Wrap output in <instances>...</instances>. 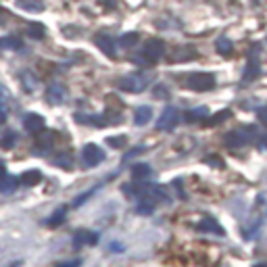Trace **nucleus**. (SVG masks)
<instances>
[{"instance_id": "f257e3e1", "label": "nucleus", "mask_w": 267, "mask_h": 267, "mask_svg": "<svg viewBox=\"0 0 267 267\" xmlns=\"http://www.w3.org/2000/svg\"><path fill=\"white\" fill-rule=\"evenodd\" d=\"M165 50H167V46H165V42L161 38H150L144 44V48H142V52L136 57V61L144 63V65H152V63L161 61L165 57Z\"/></svg>"}, {"instance_id": "f03ea898", "label": "nucleus", "mask_w": 267, "mask_h": 267, "mask_svg": "<svg viewBox=\"0 0 267 267\" xmlns=\"http://www.w3.org/2000/svg\"><path fill=\"white\" fill-rule=\"evenodd\" d=\"M150 84V75L148 73H130V75H123L117 80V88L123 92H130V94H140L144 92Z\"/></svg>"}, {"instance_id": "7ed1b4c3", "label": "nucleus", "mask_w": 267, "mask_h": 267, "mask_svg": "<svg viewBox=\"0 0 267 267\" xmlns=\"http://www.w3.org/2000/svg\"><path fill=\"white\" fill-rule=\"evenodd\" d=\"M257 128L255 126H244V128H238V130H232L225 134V144L230 148H240V146H246L248 142H253L257 138Z\"/></svg>"}, {"instance_id": "20e7f679", "label": "nucleus", "mask_w": 267, "mask_h": 267, "mask_svg": "<svg viewBox=\"0 0 267 267\" xmlns=\"http://www.w3.org/2000/svg\"><path fill=\"white\" fill-rule=\"evenodd\" d=\"M186 86L194 92H209L215 88V75L213 73H205V71H199V73H190L186 78Z\"/></svg>"}, {"instance_id": "39448f33", "label": "nucleus", "mask_w": 267, "mask_h": 267, "mask_svg": "<svg viewBox=\"0 0 267 267\" xmlns=\"http://www.w3.org/2000/svg\"><path fill=\"white\" fill-rule=\"evenodd\" d=\"M180 121H182V115H180V111L175 109V106H165L163 109V113H161V117L157 119V130H161V132H171V130H175L177 126H180Z\"/></svg>"}, {"instance_id": "423d86ee", "label": "nucleus", "mask_w": 267, "mask_h": 267, "mask_svg": "<svg viewBox=\"0 0 267 267\" xmlns=\"http://www.w3.org/2000/svg\"><path fill=\"white\" fill-rule=\"evenodd\" d=\"M104 159V152L100 150V146L96 144H86L82 150V161L86 167H96L100 161Z\"/></svg>"}, {"instance_id": "0eeeda50", "label": "nucleus", "mask_w": 267, "mask_h": 267, "mask_svg": "<svg viewBox=\"0 0 267 267\" xmlns=\"http://www.w3.org/2000/svg\"><path fill=\"white\" fill-rule=\"evenodd\" d=\"M67 98V88L63 84H50L46 88V100L50 104H63Z\"/></svg>"}, {"instance_id": "6e6552de", "label": "nucleus", "mask_w": 267, "mask_h": 267, "mask_svg": "<svg viewBox=\"0 0 267 267\" xmlns=\"http://www.w3.org/2000/svg\"><path fill=\"white\" fill-rule=\"evenodd\" d=\"M94 44H96L109 59L115 57V46H117V44H115V40L111 38V35H106V33H96V35H94Z\"/></svg>"}, {"instance_id": "1a4fd4ad", "label": "nucleus", "mask_w": 267, "mask_h": 267, "mask_svg": "<svg viewBox=\"0 0 267 267\" xmlns=\"http://www.w3.org/2000/svg\"><path fill=\"white\" fill-rule=\"evenodd\" d=\"M23 128H25V132H29V134L42 132V130H44V117L38 115V113H27V115L23 117Z\"/></svg>"}, {"instance_id": "9d476101", "label": "nucleus", "mask_w": 267, "mask_h": 267, "mask_svg": "<svg viewBox=\"0 0 267 267\" xmlns=\"http://www.w3.org/2000/svg\"><path fill=\"white\" fill-rule=\"evenodd\" d=\"M261 73V65L257 61V57H251V61H248L246 69H244V75H242V84H248V82H253L257 80Z\"/></svg>"}, {"instance_id": "9b49d317", "label": "nucleus", "mask_w": 267, "mask_h": 267, "mask_svg": "<svg viewBox=\"0 0 267 267\" xmlns=\"http://www.w3.org/2000/svg\"><path fill=\"white\" fill-rule=\"evenodd\" d=\"M201 232H209V234H217V236H225V230L217 223V219H213V217H205L199 225Z\"/></svg>"}, {"instance_id": "f8f14e48", "label": "nucleus", "mask_w": 267, "mask_h": 267, "mask_svg": "<svg viewBox=\"0 0 267 267\" xmlns=\"http://www.w3.org/2000/svg\"><path fill=\"white\" fill-rule=\"evenodd\" d=\"M152 119V109L148 104H142V106H138V109L134 111V123L136 126H146V123Z\"/></svg>"}, {"instance_id": "ddd939ff", "label": "nucleus", "mask_w": 267, "mask_h": 267, "mask_svg": "<svg viewBox=\"0 0 267 267\" xmlns=\"http://www.w3.org/2000/svg\"><path fill=\"white\" fill-rule=\"evenodd\" d=\"M194 57H197L194 48L186 46V48H175V52H171V55H169V61L171 63H182V61H192Z\"/></svg>"}, {"instance_id": "4468645a", "label": "nucleus", "mask_w": 267, "mask_h": 267, "mask_svg": "<svg viewBox=\"0 0 267 267\" xmlns=\"http://www.w3.org/2000/svg\"><path fill=\"white\" fill-rule=\"evenodd\" d=\"M75 246H84V244H96L98 242V234L96 232H88V230H80L75 232V238H73Z\"/></svg>"}, {"instance_id": "2eb2a0df", "label": "nucleus", "mask_w": 267, "mask_h": 267, "mask_svg": "<svg viewBox=\"0 0 267 267\" xmlns=\"http://www.w3.org/2000/svg\"><path fill=\"white\" fill-rule=\"evenodd\" d=\"M78 123H84V126H94V128H104L109 121H104L102 115H75Z\"/></svg>"}, {"instance_id": "dca6fc26", "label": "nucleus", "mask_w": 267, "mask_h": 267, "mask_svg": "<svg viewBox=\"0 0 267 267\" xmlns=\"http://www.w3.org/2000/svg\"><path fill=\"white\" fill-rule=\"evenodd\" d=\"M17 7L27 11V13H42L44 11L42 0H17Z\"/></svg>"}, {"instance_id": "f3484780", "label": "nucleus", "mask_w": 267, "mask_h": 267, "mask_svg": "<svg viewBox=\"0 0 267 267\" xmlns=\"http://www.w3.org/2000/svg\"><path fill=\"white\" fill-rule=\"evenodd\" d=\"M42 182V173L38 169H29L21 175V184L23 186H38Z\"/></svg>"}, {"instance_id": "a211bd4d", "label": "nucleus", "mask_w": 267, "mask_h": 267, "mask_svg": "<svg viewBox=\"0 0 267 267\" xmlns=\"http://www.w3.org/2000/svg\"><path fill=\"white\" fill-rule=\"evenodd\" d=\"M150 173H152V169H150V165H146V163H138V165L132 167V177H134V180H138V182H142V180H146V177H150Z\"/></svg>"}, {"instance_id": "6ab92c4d", "label": "nucleus", "mask_w": 267, "mask_h": 267, "mask_svg": "<svg viewBox=\"0 0 267 267\" xmlns=\"http://www.w3.org/2000/svg\"><path fill=\"white\" fill-rule=\"evenodd\" d=\"M138 40H140V33L138 31H128V33H123L121 38H119V46L130 50V48H134L138 44Z\"/></svg>"}, {"instance_id": "aec40b11", "label": "nucleus", "mask_w": 267, "mask_h": 267, "mask_svg": "<svg viewBox=\"0 0 267 267\" xmlns=\"http://www.w3.org/2000/svg\"><path fill=\"white\" fill-rule=\"evenodd\" d=\"M17 184H19V180L17 177H13V175H5L3 180H0V194H13L15 190H17Z\"/></svg>"}, {"instance_id": "412c9836", "label": "nucleus", "mask_w": 267, "mask_h": 267, "mask_svg": "<svg viewBox=\"0 0 267 267\" xmlns=\"http://www.w3.org/2000/svg\"><path fill=\"white\" fill-rule=\"evenodd\" d=\"M65 217H67V209H65V207H61V209H57V211L48 217L46 225H48V227H57V225H61V223L65 221Z\"/></svg>"}, {"instance_id": "4be33fe9", "label": "nucleus", "mask_w": 267, "mask_h": 267, "mask_svg": "<svg viewBox=\"0 0 267 267\" xmlns=\"http://www.w3.org/2000/svg\"><path fill=\"white\" fill-rule=\"evenodd\" d=\"M215 50L221 52V55H230V52L234 50V44H232V40H230L227 35H219L217 42H215Z\"/></svg>"}, {"instance_id": "5701e85b", "label": "nucleus", "mask_w": 267, "mask_h": 267, "mask_svg": "<svg viewBox=\"0 0 267 267\" xmlns=\"http://www.w3.org/2000/svg\"><path fill=\"white\" fill-rule=\"evenodd\" d=\"M152 211H155V201H150V199H140L138 201V205H136L138 215H150Z\"/></svg>"}, {"instance_id": "b1692460", "label": "nucleus", "mask_w": 267, "mask_h": 267, "mask_svg": "<svg viewBox=\"0 0 267 267\" xmlns=\"http://www.w3.org/2000/svg\"><path fill=\"white\" fill-rule=\"evenodd\" d=\"M209 115V111H207V106H197V109H192L188 115H186V121H190V123H197V121H201V119H205Z\"/></svg>"}, {"instance_id": "393cba45", "label": "nucleus", "mask_w": 267, "mask_h": 267, "mask_svg": "<svg viewBox=\"0 0 267 267\" xmlns=\"http://www.w3.org/2000/svg\"><path fill=\"white\" fill-rule=\"evenodd\" d=\"M232 117V111H227V109H223V111H219L217 115H213V117H209L207 121H205V126H219V123H223L225 119H230Z\"/></svg>"}, {"instance_id": "a878e982", "label": "nucleus", "mask_w": 267, "mask_h": 267, "mask_svg": "<svg viewBox=\"0 0 267 267\" xmlns=\"http://www.w3.org/2000/svg\"><path fill=\"white\" fill-rule=\"evenodd\" d=\"M27 33L31 35L33 40H42L44 35H46V27L42 23H29L27 25Z\"/></svg>"}, {"instance_id": "bb28decb", "label": "nucleus", "mask_w": 267, "mask_h": 267, "mask_svg": "<svg viewBox=\"0 0 267 267\" xmlns=\"http://www.w3.org/2000/svg\"><path fill=\"white\" fill-rule=\"evenodd\" d=\"M0 46H3V48H11V50H19V48H23V42L17 38V35H11V38H3V40H0Z\"/></svg>"}, {"instance_id": "cd10ccee", "label": "nucleus", "mask_w": 267, "mask_h": 267, "mask_svg": "<svg viewBox=\"0 0 267 267\" xmlns=\"http://www.w3.org/2000/svg\"><path fill=\"white\" fill-rule=\"evenodd\" d=\"M52 142H55V134H52V132H46V134H42L40 138H38V146H35V148H48L50 144H52Z\"/></svg>"}, {"instance_id": "c85d7f7f", "label": "nucleus", "mask_w": 267, "mask_h": 267, "mask_svg": "<svg viewBox=\"0 0 267 267\" xmlns=\"http://www.w3.org/2000/svg\"><path fill=\"white\" fill-rule=\"evenodd\" d=\"M15 142H17L15 132H7V134H5V138L0 140V146H3V148H13V146H15Z\"/></svg>"}, {"instance_id": "c756f323", "label": "nucleus", "mask_w": 267, "mask_h": 267, "mask_svg": "<svg viewBox=\"0 0 267 267\" xmlns=\"http://www.w3.org/2000/svg\"><path fill=\"white\" fill-rule=\"evenodd\" d=\"M126 142H128L126 136H117V138H109V140H106V144H109L111 148H123V146H126Z\"/></svg>"}, {"instance_id": "7c9ffc66", "label": "nucleus", "mask_w": 267, "mask_h": 267, "mask_svg": "<svg viewBox=\"0 0 267 267\" xmlns=\"http://www.w3.org/2000/svg\"><path fill=\"white\" fill-rule=\"evenodd\" d=\"M152 96H155V98H163V100H167V98H169V90H167V86H155Z\"/></svg>"}, {"instance_id": "2f4dec72", "label": "nucleus", "mask_w": 267, "mask_h": 267, "mask_svg": "<svg viewBox=\"0 0 267 267\" xmlns=\"http://www.w3.org/2000/svg\"><path fill=\"white\" fill-rule=\"evenodd\" d=\"M94 192H96V188H92V190H88V192H84V194H80V197H78V199L73 201V207H82V205H84V203H86L88 199H90V197H92V194H94Z\"/></svg>"}, {"instance_id": "473e14b6", "label": "nucleus", "mask_w": 267, "mask_h": 267, "mask_svg": "<svg viewBox=\"0 0 267 267\" xmlns=\"http://www.w3.org/2000/svg\"><path fill=\"white\" fill-rule=\"evenodd\" d=\"M55 163H57V165H63V167H71V155L63 152L59 159H55Z\"/></svg>"}, {"instance_id": "72a5a7b5", "label": "nucleus", "mask_w": 267, "mask_h": 267, "mask_svg": "<svg viewBox=\"0 0 267 267\" xmlns=\"http://www.w3.org/2000/svg\"><path fill=\"white\" fill-rule=\"evenodd\" d=\"M257 117H259V121L263 123V126H267V106H261V109L257 111Z\"/></svg>"}, {"instance_id": "f704fd0d", "label": "nucleus", "mask_w": 267, "mask_h": 267, "mask_svg": "<svg viewBox=\"0 0 267 267\" xmlns=\"http://www.w3.org/2000/svg\"><path fill=\"white\" fill-rule=\"evenodd\" d=\"M142 152H144V146H136V148H132V150L126 155V161H130L132 157H136V155H142Z\"/></svg>"}, {"instance_id": "c9c22d12", "label": "nucleus", "mask_w": 267, "mask_h": 267, "mask_svg": "<svg viewBox=\"0 0 267 267\" xmlns=\"http://www.w3.org/2000/svg\"><path fill=\"white\" fill-rule=\"evenodd\" d=\"M82 265V259H73V261H65V263H59L57 267H80Z\"/></svg>"}, {"instance_id": "e433bc0d", "label": "nucleus", "mask_w": 267, "mask_h": 267, "mask_svg": "<svg viewBox=\"0 0 267 267\" xmlns=\"http://www.w3.org/2000/svg\"><path fill=\"white\" fill-rule=\"evenodd\" d=\"M207 163H209V165H215V167H223V161H221L219 157H209Z\"/></svg>"}, {"instance_id": "4c0bfd02", "label": "nucleus", "mask_w": 267, "mask_h": 267, "mask_svg": "<svg viewBox=\"0 0 267 267\" xmlns=\"http://www.w3.org/2000/svg\"><path fill=\"white\" fill-rule=\"evenodd\" d=\"M259 148H261V150H267V136H261V140H259Z\"/></svg>"}, {"instance_id": "58836bf2", "label": "nucleus", "mask_w": 267, "mask_h": 267, "mask_svg": "<svg viewBox=\"0 0 267 267\" xmlns=\"http://www.w3.org/2000/svg\"><path fill=\"white\" fill-rule=\"evenodd\" d=\"M5 175H7V169H5V165H3V163H0V180H3Z\"/></svg>"}, {"instance_id": "ea45409f", "label": "nucleus", "mask_w": 267, "mask_h": 267, "mask_svg": "<svg viewBox=\"0 0 267 267\" xmlns=\"http://www.w3.org/2000/svg\"><path fill=\"white\" fill-rule=\"evenodd\" d=\"M111 248H113V251H121L123 246H121V244H117V242H113V244H111Z\"/></svg>"}, {"instance_id": "a19ab883", "label": "nucleus", "mask_w": 267, "mask_h": 267, "mask_svg": "<svg viewBox=\"0 0 267 267\" xmlns=\"http://www.w3.org/2000/svg\"><path fill=\"white\" fill-rule=\"evenodd\" d=\"M5 98V88H3V84H0V100Z\"/></svg>"}, {"instance_id": "79ce46f5", "label": "nucleus", "mask_w": 267, "mask_h": 267, "mask_svg": "<svg viewBox=\"0 0 267 267\" xmlns=\"http://www.w3.org/2000/svg\"><path fill=\"white\" fill-rule=\"evenodd\" d=\"M5 121V111H0V123Z\"/></svg>"}, {"instance_id": "37998d69", "label": "nucleus", "mask_w": 267, "mask_h": 267, "mask_svg": "<svg viewBox=\"0 0 267 267\" xmlns=\"http://www.w3.org/2000/svg\"><path fill=\"white\" fill-rule=\"evenodd\" d=\"M255 267H267V263H259V265H255Z\"/></svg>"}]
</instances>
